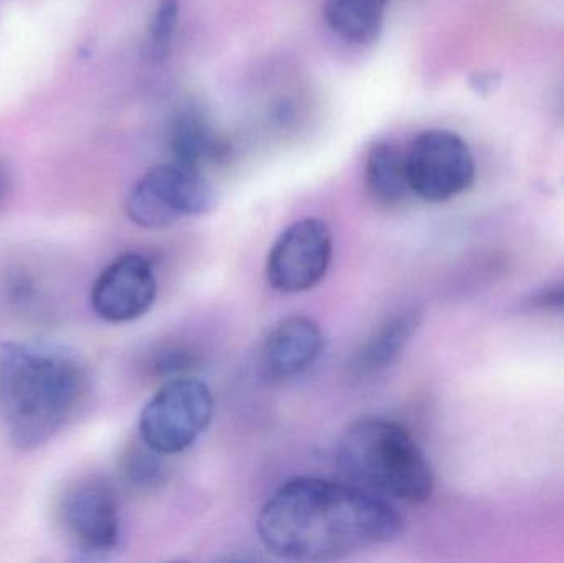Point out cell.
<instances>
[{"instance_id":"obj_1","label":"cell","mask_w":564,"mask_h":563,"mask_svg":"<svg viewBox=\"0 0 564 563\" xmlns=\"http://www.w3.org/2000/svg\"><path fill=\"white\" fill-rule=\"evenodd\" d=\"M401 531L403 519L380 496L308 476L281 486L258 518L267 551L295 562L337 561L387 544Z\"/></svg>"},{"instance_id":"obj_2","label":"cell","mask_w":564,"mask_h":563,"mask_svg":"<svg viewBox=\"0 0 564 563\" xmlns=\"http://www.w3.org/2000/svg\"><path fill=\"white\" fill-rule=\"evenodd\" d=\"M91 392L85 360L62 344L0 343V425L13 448L33 452L76 419Z\"/></svg>"},{"instance_id":"obj_3","label":"cell","mask_w":564,"mask_h":563,"mask_svg":"<svg viewBox=\"0 0 564 563\" xmlns=\"http://www.w3.org/2000/svg\"><path fill=\"white\" fill-rule=\"evenodd\" d=\"M351 485L398 501L421 505L434 491V473L414 436L393 420L365 416L351 423L337 448Z\"/></svg>"},{"instance_id":"obj_4","label":"cell","mask_w":564,"mask_h":563,"mask_svg":"<svg viewBox=\"0 0 564 563\" xmlns=\"http://www.w3.org/2000/svg\"><path fill=\"white\" fill-rule=\"evenodd\" d=\"M217 205V192L204 171L172 161L155 165L124 202L126 215L145 230H162L184 217L208 214Z\"/></svg>"},{"instance_id":"obj_5","label":"cell","mask_w":564,"mask_h":563,"mask_svg":"<svg viewBox=\"0 0 564 563\" xmlns=\"http://www.w3.org/2000/svg\"><path fill=\"white\" fill-rule=\"evenodd\" d=\"M215 400L207 383L192 377L169 380L142 410L139 433L162 456L191 448L214 419Z\"/></svg>"},{"instance_id":"obj_6","label":"cell","mask_w":564,"mask_h":563,"mask_svg":"<svg viewBox=\"0 0 564 563\" xmlns=\"http://www.w3.org/2000/svg\"><path fill=\"white\" fill-rule=\"evenodd\" d=\"M66 544L89 559L116 551L121 539L118 499L108 483L79 478L65 486L55 509Z\"/></svg>"},{"instance_id":"obj_7","label":"cell","mask_w":564,"mask_h":563,"mask_svg":"<svg viewBox=\"0 0 564 563\" xmlns=\"http://www.w3.org/2000/svg\"><path fill=\"white\" fill-rule=\"evenodd\" d=\"M411 194L430 204L459 197L476 182V161L467 142L446 129L420 132L408 145Z\"/></svg>"},{"instance_id":"obj_8","label":"cell","mask_w":564,"mask_h":563,"mask_svg":"<svg viewBox=\"0 0 564 563\" xmlns=\"http://www.w3.org/2000/svg\"><path fill=\"white\" fill-rule=\"evenodd\" d=\"M334 238L321 218L289 225L274 241L267 261L268 283L281 293H304L317 286L330 267Z\"/></svg>"},{"instance_id":"obj_9","label":"cell","mask_w":564,"mask_h":563,"mask_svg":"<svg viewBox=\"0 0 564 563\" xmlns=\"http://www.w3.org/2000/svg\"><path fill=\"white\" fill-rule=\"evenodd\" d=\"M158 280L148 258L122 255L109 263L91 288V307L106 323L124 324L139 320L154 306Z\"/></svg>"},{"instance_id":"obj_10","label":"cell","mask_w":564,"mask_h":563,"mask_svg":"<svg viewBox=\"0 0 564 563\" xmlns=\"http://www.w3.org/2000/svg\"><path fill=\"white\" fill-rule=\"evenodd\" d=\"M324 350V334L307 316H291L271 329L260 350V370L270 382H289L307 372Z\"/></svg>"},{"instance_id":"obj_11","label":"cell","mask_w":564,"mask_h":563,"mask_svg":"<svg viewBox=\"0 0 564 563\" xmlns=\"http://www.w3.org/2000/svg\"><path fill=\"white\" fill-rule=\"evenodd\" d=\"M171 151L178 164L204 171L205 165L224 161L230 145L200 108L188 106L172 122Z\"/></svg>"},{"instance_id":"obj_12","label":"cell","mask_w":564,"mask_h":563,"mask_svg":"<svg viewBox=\"0 0 564 563\" xmlns=\"http://www.w3.org/2000/svg\"><path fill=\"white\" fill-rule=\"evenodd\" d=\"M420 326V314L413 310L400 311L388 317L371 337L365 340L350 362L355 376H371L394 362Z\"/></svg>"},{"instance_id":"obj_13","label":"cell","mask_w":564,"mask_h":563,"mask_svg":"<svg viewBox=\"0 0 564 563\" xmlns=\"http://www.w3.org/2000/svg\"><path fill=\"white\" fill-rule=\"evenodd\" d=\"M365 185L377 204L391 207L411 194L406 174V154L391 142H377L368 149Z\"/></svg>"},{"instance_id":"obj_14","label":"cell","mask_w":564,"mask_h":563,"mask_svg":"<svg viewBox=\"0 0 564 563\" xmlns=\"http://www.w3.org/2000/svg\"><path fill=\"white\" fill-rule=\"evenodd\" d=\"M388 0H324L322 10L332 32L345 42L367 45L383 29Z\"/></svg>"},{"instance_id":"obj_15","label":"cell","mask_w":564,"mask_h":563,"mask_svg":"<svg viewBox=\"0 0 564 563\" xmlns=\"http://www.w3.org/2000/svg\"><path fill=\"white\" fill-rule=\"evenodd\" d=\"M178 15H181L178 0H159L145 33V55L152 62H162L171 52Z\"/></svg>"},{"instance_id":"obj_16","label":"cell","mask_w":564,"mask_h":563,"mask_svg":"<svg viewBox=\"0 0 564 563\" xmlns=\"http://www.w3.org/2000/svg\"><path fill=\"white\" fill-rule=\"evenodd\" d=\"M159 456H162L161 453L155 452L144 442L141 446L129 450L122 458V478L132 488H151L161 478L162 465Z\"/></svg>"},{"instance_id":"obj_17","label":"cell","mask_w":564,"mask_h":563,"mask_svg":"<svg viewBox=\"0 0 564 563\" xmlns=\"http://www.w3.org/2000/svg\"><path fill=\"white\" fill-rule=\"evenodd\" d=\"M191 364H194V357L191 354L182 353L181 349H169L162 350L155 357L152 367L158 370L159 376H175L181 370L192 369Z\"/></svg>"},{"instance_id":"obj_18","label":"cell","mask_w":564,"mask_h":563,"mask_svg":"<svg viewBox=\"0 0 564 563\" xmlns=\"http://www.w3.org/2000/svg\"><path fill=\"white\" fill-rule=\"evenodd\" d=\"M13 188V175L9 164L0 159V207L9 201Z\"/></svg>"},{"instance_id":"obj_19","label":"cell","mask_w":564,"mask_h":563,"mask_svg":"<svg viewBox=\"0 0 564 563\" xmlns=\"http://www.w3.org/2000/svg\"><path fill=\"white\" fill-rule=\"evenodd\" d=\"M536 306L562 307L564 310V286L555 291H546L542 296L536 297Z\"/></svg>"}]
</instances>
